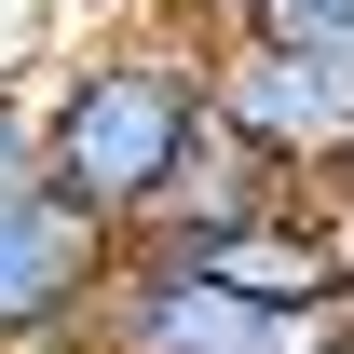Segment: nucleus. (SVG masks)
<instances>
[{
    "instance_id": "obj_1",
    "label": "nucleus",
    "mask_w": 354,
    "mask_h": 354,
    "mask_svg": "<svg viewBox=\"0 0 354 354\" xmlns=\"http://www.w3.org/2000/svg\"><path fill=\"white\" fill-rule=\"evenodd\" d=\"M41 123V191H68L109 245L164 218L177 164L218 136V95H205V28H123V41H82L28 95Z\"/></svg>"
},
{
    "instance_id": "obj_2",
    "label": "nucleus",
    "mask_w": 354,
    "mask_h": 354,
    "mask_svg": "<svg viewBox=\"0 0 354 354\" xmlns=\"http://www.w3.org/2000/svg\"><path fill=\"white\" fill-rule=\"evenodd\" d=\"M205 95L218 136H245L300 191L354 177V28H205Z\"/></svg>"
},
{
    "instance_id": "obj_3",
    "label": "nucleus",
    "mask_w": 354,
    "mask_h": 354,
    "mask_svg": "<svg viewBox=\"0 0 354 354\" xmlns=\"http://www.w3.org/2000/svg\"><path fill=\"white\" fill-rule=\"evenodd\" d=\"M82 341H109V354H354V300H259V286H218L164 245H123Z\"/></svg>"
},
{
    "instance_id": "obj_4",
    "label": "nucleus",
    "mask_w": 354,
    "mask_h": 354,
    "mask_svg": "<svg viewBox=\"0 0 354 354\" xmlns=\"http://www.w3.org/2000/svg\"><path fill=\"white\" fill-rule=\"evenodd\" d=\"M109 232L68 205V191H0V354H55L95 327V286H109Z\"/></svg>"
},
{
    "instance_id": "obj_5",
    "label": "nucleus",
    "mask_w": 354,
    "mask_h": 354,
    "mask_svg": "<svg viewBox=\"0 0 354 354\" xmlns=\"http://www.w3.org/2000/svg\"><path fill=\"white\" fill-rule=\"evenodd\" d=\"M164 259L218 272V286H259V300H354V232L327 218V191H286L259 218H218L191 245H164Z\"/></svg>"
},
{
    "instance_id": "obj_6",
    "label": "nucleus",
    "mask_w": 354,
    "mask_h": 354,
    "mask_svg": "<svg viewBox=\"0 0 354 354\" xmlns=\"http://www.w3.org/2000/svg\"><path fill=\"white\" fill-rule=\"evenodd\" d=\"M205 28H354V0H205Z\"/></svg>"
},
{
    "instance_id": "obj_7",
    "label": "nucleus",
    "mask_w": 354,
    "mask_h": 354,
    "mask_svg": "<svg viewBox=\"0 0 354 354\" xmlns=\"http://www.w3.org/2000/svg\"><path fill=\"white\" fill-rule=\"evenodd\" d=\"M41 177V123H28V95H0V191H28Z\"/></svg>"
},
{
    "instance_id": "obj_8",
    "label": "nucleus",
    "mask_w": 354,
    "mask_h": 354,
    "mask_svg": "<svg viewBox=\"0 0 354 354\" xmlns=\"http://www.w3.org/2000/svg\"><path fill=\"white\" fill-rule=\"evenodd\" d=\"M55 354H82V341H55Z\"/></svg>"
},
{
    "instance_id": "obj_9",
    "label": "nucleus",
    "mask_w": 354,
    "mask_h": 354,
    "mask_svg": "<svg viewBox=\"0 0 354 354\" xmlns=\"http://www.w3.org/2000/svg\"><path fill=\"white\" fill-rule=\"evenodd\" d=\"M82 354H109V341H82Z\"/></svg>"
}]
</instances>
